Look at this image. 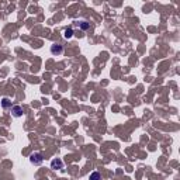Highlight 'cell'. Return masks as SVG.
I'll return each instance as SVG.
<instances>
[{"mask_svg": "<svg viewBox=\"0 0 180 180\" xmlns=\"http://www.w3.org/2000/svg\"><path fill=\"white\" fill-rule=\"evenodd\" d=\"M44 158H42L41 153H33V155L30 156V162L33 165H41Z\"/></svg>", "mask_w": 180, "mask_h": 180, "instance_id": "1", "label": "cell"}, {"mask_svg": "<svg viewBox=\"0 0 180 180\" xmlns=\"http://www.w3.org/2000/svg\"><path fill=\"white\" fill-rule=\"evenodd\" d=\"M62 52H63V47L62 45H59V44H53V45H51V53L52 55H62Z\"/></svg>", "mask_w": 180, "mask_h": 180, "instance_id": "2", "label": "cell"}, {"mask_svg": "<svg viewBox=\"0 0 180 180\" xmlns=\"http://www.w3.org/2000/svg\"><path fill=\"white\" fill-rule=\"evenodd\" d=\"M62 168H63V162L61 159H53L51 162V169H53V170H59Z\"/></svg>", "mask_w": 180, "mask_h": 180, "instance_id": "3", "label": "cell"}, {"mask_svg": "<svg viewBox=\"0 0 180 180\" xmlns=\"http://www.w3.org/2000/svg\"><path fill=\"white\" fill-rule=\"evenodd\" d=\"M11 114L14 117H21L23 115V107L21 106H13L11 107Z\"/></svg>", "mask_w": 180, "mask_h": 180, "instance_id": "4", "label": "cell"}, {"mask_svg": "<svg viewBox=\"0 0 180 180\" xmlns=\"http://www.w3.org/2000/svg\"><path fill=\"white\" fill-rule=\"evenodd\" d=\"M76 24L79 25V28H82V30H89L90 28V24L87 23V21H85V20H80V21H76Z\"/></svg>", "mask_w": 180, "mask_h": 180, "instance_id": "5", "label": "cell"}, {"mask_svg": "<svg viewBox=\"0 0 180 180\" xmlns=\"http://www.w3.org/2000/svg\"><path fill=\"white\" fill-rule=\"evenodd\" d=\"M63 37H65L66 40L72 38V37H73V30H72V28H65V31H63Z\"/></svg>", "mask_w": 180, "mask_h": 180, "instance_id": "6", "label": "cell"}, {"mask_svg": "<svg viewBox=\"0 0 180 180\" xmlns=\"http://www.w3.org/2000/svg\"><path fill=\"white\" fill-rule=\"evenodd\" d=\"M2 107H3V108H10V107H11V101H10L7 97H4L3 100H2Z\"/></svg>", "mask_w": 180, "mask_h": 180, "instance_id": "7", "label": "cell"}, {"mask_svg": "<svg viewBox=\"0 0 180 180\" xmlns=\"http://www.w3.org/2000/svg\"><path fill=\"white\" fill-rule=\"evenodd\" d=\"M89 180H101V175L98 172H93L92 175H90Z\"/></svg>", "mask_w": 180, "mask_h": 180, "instance_id": "8", "label": "cell"}]
</instances>
